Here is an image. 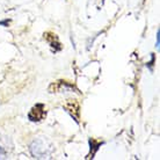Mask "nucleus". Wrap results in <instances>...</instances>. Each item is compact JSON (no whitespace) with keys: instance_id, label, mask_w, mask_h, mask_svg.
I'll return each mask as SVG.
<instances>
[{"instance_id":"39448f33","label":"nucleus","mask_w":160,"mask_h":160,"mask_svg":"<svg viewBox=\"0 0 160 160\" xmlns=\"http://www.w3.org/2000/svg\"><path fill=\"white\" fill-rule=\"evenodd\" d=\"M13 150V144L11 139L6 136L0 135V159L7 158Z\"/></svg>"},{"instance_id":"6e6552de","label":"nucleus","mask_w":160,"mask_h":160,"mask_svg":"<svg viewBox=\"0 0 160 160\" xmlns=\"http://www.w3.org/2000/svg\"><path fill=\"white\" fill-rule=\"evenodd\" d=\"M151 58H152V59H151V62H150V63H148V64H146V66H148V68H150L151 71H153V65H154V62H156V57H154V53H151Z\"/></svg>"},{"instance_id":"f03ea898","label":"nucleus","mask_w":160,"mask_h":160,"mask_svg":"<svg viewBox=\"0 0 160 160\" xmlns=\"http://www.w3.org/2000/svg\"><path fill=\"white\" fill-rule=\"evenodd\" d=\"M63 108L65 109V112H68L70 116L72 117L73 120L76 121L77 124H79L80 120V104L77 100L70 99L64 103Z\"/></svg>"},{"instance_id":"9b49d317","label":"nucleus","mask_w":160,"mask_h":160,"mask_svg":"<svg viewBox=\"0 0 160 160\" xmlns=\"http://www.w3.org/2000/svg\"><path fill=\"white\" fill-rule=\"evenodd\" d=\"M103 1H104V0H103Z\"/></svg>"},{"instance_id":"20e7f679","label":"nucleus","mask_w":160,"mask_h":160,"mask_svg":"<svg viewBox=\"0 0 160 160\" xmlns=\"http://www.w3.org/2000/svg\"><path fill=\"white\" fill-rule=\"evenodd\" d=\"M49 92L50 93H60L63 91H68V89H76V86L68 81H64V80H58L52 82L49 86Z\"/></svg>"},{"instance_id":"9d476101","label":"nucleus","mask_w":160,"mask_h":160,"mask_svg":"<svg viewBox=\"0 0 160 160\" xmlns=\"http://www.w3.org/2000/svg\"><path fill=\"white\" fill-rule=\"evenodd\" d=\"M0 24H1V26H5V27H8V24H9V20L0 21Z\"/></svg>"},{"instance_id":"7ed1b4c3","label":"nucleus","mask_w":160,"mask_h":160,"mask_svg":"<svg viewBox=\"0 0 160 160\" xmlns=\"http://www.w3.org/2000/svg\"><path fill=\"white\" fill-rule=\"evenodd\" d=\"M47 112H45V108H44L43 103H36L28 112V118L32 122H40L45 117Z\"/></svg>"},{"instance_id":"423d86ee","label":"nucleus","mask_w":160,"mask_h":160,"mask_svg":"<svg viewBox=\"0 0 160 160\" xmlns=\"http://www.w3.org/2000/svg\"><path fill=\"white\" fill-rule=\"evenodd\" d=\"M43 37H44V40L49 43V45L55 50V52L60 51V50L63 49L59 40H58V36H57L56 34H53V32H44Z\"/></svg>"},{"instance_id":"1a4fd4ad","label":"nucleus","mask_w":160,"mask_h":160,"mask_svg":"<svg viewBox=\"0 0 160 160\" xmlns=\"http://www.w3.org/2000/svg\"><path fill=\"white\" fill-rule=\"evenodd\" d=\"M159 36H160V32L159 29H158V32H157V43H156L157 48H159Z\"/></svg>"},{"instance_id":"0eeeda50","label":"nucleus","mask_w":160,"mask_h":160,"mask_svg":"<svg viewBox=\"0 0 160 160\" xmlns=\"http://www.w3.org/2000/svg\"><path fill=\"white\" fill-rule=\"evenodd\" d=\"M88 143H89V146H91V151H89V153H88V156L86 159H93V158L95 157L96 152L99 151V148H101V145L103 144V142L96 140V139H94V138H89Z\"/></svg>"},{"instance_id":"f257e3e1","label":"nucleus","mask_w":160,"mask_h":160,"mask_svg":"<svg viewBox=\"0 0 160 160\" xmlns=\"http://www.w3.org/2000/svg\"><path fill=\"white\" fill-rule=\"evenodd\" d=\"M30 153L34 158H37V159L50 158L51 148H49L48 144L43 139H37L34 140L32 144L30 145Z\"/></svg>"}]
</instances>
